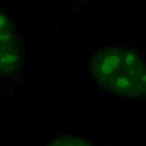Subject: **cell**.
<instances>
[{"mask_svg":"<svg viewBox=\"0 0 146 146\" xmlns=\"http://www.w3.org/2000/svg\"><path fill=\"white\" fill-rule=\"evenodd\" d=\"M90 72L98 86L113 94L129 98H140L145 95V63L135 50H102L91 60Z\"/></svg>","mask_w":146,"mask_h":146,"instance_id":"cell-1","label":"cell"},{"mask_svg":"<svg viewBox=\"0 0 146 146\" xmlns=\"http://www.w3.org/2000/svg\"><path fill=\"white\" fill-rule=\"evenodd\" d=\"M22 62L18 34L9 17L0 9V73L17 72Z\"/></svg>","mask_w":146,"mask_h":146,"instance_id":"cell-2","label":"cell"},{"mask_svg":"<svg viewBox=\"0 0 146 146\" xmlns=\"http://www.w3.org/2000/svg\"><path fill=\"white\" fill-rule=\"evenodd\" d=\"M45 146H92L85 139L75 135L58 136Z\"/></svg>","mask_w":146,"mask_h":146,"instance_id":"cell-3","label":"cell"}]
</instances>
